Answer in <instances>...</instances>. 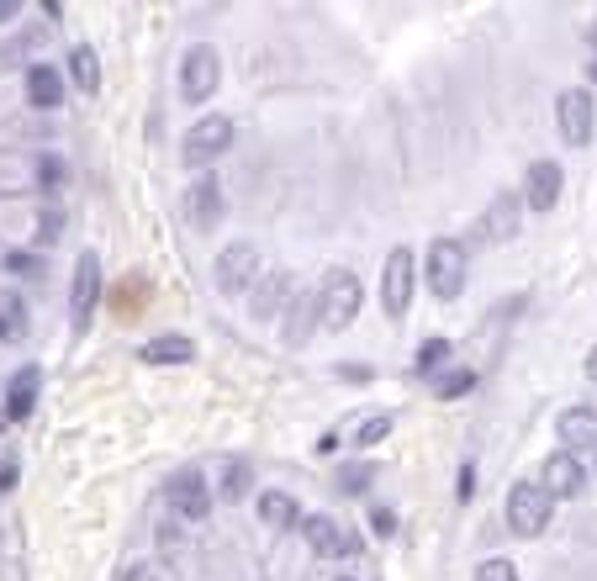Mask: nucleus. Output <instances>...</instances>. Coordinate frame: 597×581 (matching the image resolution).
Segmentation results:
<instances>
[{
	"label": "nucleus",
	"instance_id": "f03ea898",
	"mask_svg": "<svg viewBox=\"0 0 597 581\" xmlns=\"http://www.w3.org/2000/svg\"><path fill=\"white\" fill-rule=\"evenodd\" d=\"M423 275H428V291L439 302H455L465 291V243L460 238H434L423 254Z\"/></svg>",
	"mask_w": 597,
	"mask_h": 581
},
{
	"label": "nucleus",
	"instance_id": "9b49d317",
	"mask_svg": "<svg viewBox=\"0 0 597 581\" xmlns=\"http://www.w3.org/2000/svg\"><path fill=\"white\" fill-rule=\"evenodd\" d=\"M302 534H307V545L312 555H323V560H339V555H360V539H354L339 518H302Z\"/></svg>",
	"mask_w": 597,
	"mask_h": 581
},
{
	"label": "nucleus",
	"instance_id": "4be33fe9",
	"mask_svg": "<svg viewBox=\"0 0 597 581\" xmlns=\"http://www.w3.org/2000/svg\"><path fill=\"white\" fill-rule=\"evenodd\" d=\"M259 518L270 529H296V502L286 492H259Z\"/></svg>",
	"mask_w": 597,
	"mask_h": 581
},
{
	"label": "nucleus",
	"instance_id": "7ed1b4c3",
	"mask_svg": "<svg viewBox=\"0 0 597 581\" xmlns=\"http://www.w3.org/2000/svg\"><path fill=\"white\" fill-rule=\"evenodd\" d=\"M550 492L539 481H518L513 492H508V529L513 534H524V539H534V534H545L550 529Z\"/></svg>",
	"mask_w": 597,
	"mask_h": 581
},
{
	"label": "nucleus",
	"instance_id": "dca6fc26",
	"mask_svg": "<svg viewBox=\"0 0 597 581\" xmlns=\"http://www.w3.org/2000/svg\"><path fill=\"white\" fill-rule=\"evenodd\" d=\"M555 434H561V449L576 455V449H587L597 439V412L592 407H566L561 423H555Z\"/></svg>",
	"mask_w": 597,
	"mask_h": 581
},
{
	"label": "nucleus",
	"instance_id": "4c0bfd02",
	"mask_svg": "<svg viewBox=\"0 0 597 581\" xmlns=\"http://www.w3.org/2000/svg\"><path fill=\"white\" fill-rule=\"evenodd\" d=\"M344 581H349V576H344Z\"/></svg>",
	"mask_w": 597,
	"mask_h": 581
},
{
	"label": "nucleus",
	"instance_id": "c9c22d12",
	"mask_svg": "<svg viewBox=\"0 0 597 581\" xmlns=\"http://www.w3.org/2000/svg\"><path fill=\"white\" fill-rule=\"evenodd\" d=\"M587 74H592V85H597V43H592V59H587Z\"/></svg>",
	"mask_w": 597,
	"mask_h": 581
},
{
	"label": "nucleus",
	"instance_id": "f704fd0d",
	"mask_svg": "<svg viewBox=\"0 0 597 581\" xmlns=\"http://www.w3.org/2000/svg\"><path fill=\"white\" fill-rule=\"evenodd\" d=\"M6 265H11V270H22V275H27V270H32V265H37V259H32V254H22V249H16V254H11V259H6Z\"/></svg>",
	"mask_w": 597,
	"mask_h": 581
},
{
	"label": "nucleus",
	"instance_id": "a878e982",
	"mask_svg": "<svg viewBox=\"0 0 597 581\" xmlns=\"http://www.w3.org/2000/svg\"><path fill=\"white\" fill-rule=\"evenodd\" d=\"M64 159L59 154H43V159H37V185H43V191H59V185H64Z\"/></svg>",
	"mask_w": 597,
	"mask_h": 581
},
{
	"label": "nucleus",
	"instance_id": "1a4fd4ad",
	"mask_svg": "<svg viewBox=\"0 0 597 581\" xmlns=\"http://www.w3.org/2000/svg\"><path fill=\"white\" fill-rule=\"evenodd\" d=\"M254 280H259V249L244 243V238L228 243L222 259H217V286L228 296H244V291H254Z\"/></svg>",
	"mask_w": 597,
	"mask_h": 581
},
{
	"label": "nucleus",
	"instance_id": "5701e85b",
	"mask_svg": "<svg viewBox=\"0 0 597 581\" xmlns=\"http://www.w3.org/2000/svg\"><path fill=\"white\" fill-rule=\"evenodd\" d=\"M471 391H476V376H471V370H444V376H434V397H444V402L471 397Z\"/></svg>",
	"mask_w": 597,
	"mask_h": 581
},
{
	"label": "nucleus",
	"instance_id": "c85d7f7f",
	"mask_svg": "<svg viewBox=\"0 0 597 581\" xmlns=\"http://www.w3.org/2000/svg\"><path fill=\"white\" fill-rule=\"evenodd\" d=\"M59 233H64V206H43V217H37V238L53 243Z\"/></svg>",
	"mask_w": 597,
	"mask_h": 581
},
{
	"label": "nucleus",
	"instance_id": "aec40b11",
	"mask_svg": "<svg viewBox=\"0 0 597 581\" xmlns=\"http://www.w3.org/2000/svg\"><path fill=\"white\" fill-rule=\"evenodd\" d=\"M69 80L80 85L85 96H96V90H101V59H96V48H90V43L69 48Z\"/></svg>",
	"mask_w": 597,
	"mask_h": 581
},
{
	"label": "nucleus",
	"instance_id": "9d476101",
	"mask_svg": "<svg viewBox=\"0 0 597 581\" xmlns=\"http://www.w3.org/2000/svg\"><path fill=\"white\" fill-rule=\"evenodd\" d=\"M170 508L180 518H191V523L212 513V486H207V476H201L196 465H185V471L170 476Z\"/></svg>",
	"mask_w": 597,
	"mask_h": 581
},
{
	"label": "nucleus",
	"instance_id": "412c9836",
	"mask_svg": "<svg viewBox=\"0 0 597 581\" xmlns=\"http://www.w3.org/2000/svg\"><path fill=\"white\" fill-rule=\"evenodd\" d=\"M22 333H27V307L16 291H6L0 296V344H16Z\"/></svg>",
	"mask_w": 597,
	"mask_h": 581
},
{
	"label": "nucleus",
	"instance_id": "b1692460",
	"mask_svg": "<svg viewBox=\"0 0 597 581\" xmlns=\"http://www.w3.org/2000/svg\"><path fill=\"white\" fill-rule=\"evenodd\" d=\"M286 291H291V275H281V270H275V275L265 280V286L254 291V312H275V307L286 302Z\"/></svg>",
	"mask_w": 597,
	"mask_h": 581
},
{
	"label": "nucleus",
	"instance_id": "4468645a",
	"mask_svg": "<svg viewBox=\"0 0 597 581\" xmlns=\"http://www.w3.org/2000/svg\"><path fill=\"white\" fill-rule=\"evenodd\" d=\"M561 164H550V159H539L529 164V185H524V201L534 206V212H550L555 201H561Z\"/></svg>",
	"mask_w": 597,
	"mask_h": 581
},
{
	"label": "nucleus",
	"instance_id": "bb28decb",
	"mask_svg": "<svg viewBox=\"0 0 597 581\" xmlns=\"http://www.w3.org/2000/svg\"><path fill=\"white\" fill-rule=\"evenodd\" d=\"M365 486H370V465H344V471H339V492L344 497H360Z\"/></svg>",
	"mask_w": 597,
	"mask_h": 581
},
{
	"label": "nucleus",
	"instance_id": "0eeeda50",
	"mask_svg": "<svg viewBox=\"0 0 597 581\" xmlns=\"http://www.w3.org/2000/svg\"><path fill=\"white\" fill-rule=\"evenodd\" d=\"M555 117H561V138H566L571 148H587V143H592V127H597V101H592V90H582V85L561 90V101H555Z\"/></svg>",
	"mask_w": 597,
	"mask_h": 581
},
{
	"label": "nucleus",
	"instance_id": "473e14b6",
	"mask_svg": "<svg viewBox=\"0 0 597 581\" xmlns=\"http://www.w3.org/2000/svg\"><path fill=\"white\" fill-rule=\"evenodd\" d=\"M471 492H476V471H471V465H460V476H455V497L465 502Z\"/></svg>",
	"mask_w": 597,
	"mask_h": 581
},
{
	"label": "nucleus",
	"instance_id": "a211bd4d",
	"mask_svg": "<svg viewBox=\"0 0 597 581\" xmlns=\"http://www.w3.org/2000/svg\"><path fill=\"white\" fill-rule=\"evenodd\" d=\"M196 360V344L185 333H159V339L143 344V365H191Z\"/></svg>",
	"mask_w": 597,
	"mask_h": 581
},
{
	"label": "nucleus",
	"instance_id": "2eb2a0df",
	"mask_svg": "<svg viewBox=\"0 0 597 581\" xmlns=\"http://www.w3.org/2000/svg\"><path fill=\"white\" fill-rule=\"evenodd\" d=\"M37 386H43V370H37V365H27V370H16V376H11V386H6V418L11 423H27L32 418Z\"/></svg>",
	"mask_w": 597,
	"mask_h": 581
},
{
	"label": "nucleus",
	"instance_id": "cd10ccee",
	"mask_svg": "<svg viewBox=\"0 0 597 581\" xmlns=\"http://www.w3.org/2000/svg\"><path fill=\"white\" fill-rule=\"evenodd\" d=\"M386 434H391V418H386V412H376V418H365V428L354 434V444H360V449H370V444H381Z\"/></svg>",
	"mask_w": 597,
	"mask_h": 581
},
{
	"label": "nucleus",
	"instance_id": "f8f14e48",
	"mask_svg": "<svg viewBox=\"0 0 597 581\" xmlns=\"http://www.w3.org/2000/svg\"><path fill=\"white\" fill-rule=\"evenodd\" d=\"M582 481H587V465L566 455V449H555V455L539 465V486L550 492V502H561V497H576L582 492Z\"/></svg>",
	"mask_w": 597,
	"mask_h": 581
},
{
	"label": "nucleus",
	"instance_id": "f257e3e1",
	"mask_svg": "<svg viewBox=\"0 0 597 581\" xmlns=\"http://www.w3.org/2000/svg\"><path fill=\"white\" fill-rule=\"evenodd\" d=\"M317 323L323 328H349L354 317H360V302H365V286H360V275L354 270H328L323 275V286H317Z\"/></svg>",
	"mask_w": 597,
	"mask_h": 581
},
{
	"label": "nucleus",
	"instance_id": "6e6552de",
	"mask_svg": "<svg viewBox=\"0 0 597 581\" xmlns=\"http://www.w3.org/2000/svg\"><path fill=\"white\" fill-rule=\"evenodd\" d=\"M228 143H233V117L212 111V117H201L191 133H185V164H191V170H207V159H217Z\"/></svg>",
	"mask_w": 597,
	"mask_h": 581
},
{
	"label": "nucleus",
	"instance_id": "72a5a7b5",
	"mask_svg": "<svg viewBox=\"0 0 597 581\" xmlns=\"http://www.w3.org/2000/svg\"><path fill=\"white\" fill-rule=\"evenodd\" d=\"M11 486H16V460L0 465V492H11Z\"/></svg>",
	"mask_w": 597,
	"mask_h": 581
},
{
	"label": "nucleus",
	"instance_id": "e433bc0d",
	"mask_svg": "<svg viewBox=\"0 0 597 581\" xmlns=\"http://www.w3.org/2000/svg\"><path fill=\"white\" fill-rule=\"evenodd\" d=\"M587 376H592V381H597V349H592V354H587Z\"/></svg>",
	"mask_w": 597,
	"mask_h": 581
},
{
	"label": "nucleus",
	"instance_id": "20e7f679",
	"mask_svg": "<svg viewBox=\"0 0 597 581\" xmlns=\"http://www.w3.org/2000/svg\"><path fill=\"white\" fill-rule=\"evenodd\" d=\"M96 302H101V254L85 249L80 259H74V280H69V323H74V333L90 328Z\"/></svg>",
	"mask_w": 597,
	"mask_h": 581
},
{
	"label": "nucleus",
	"instance_id": "393cba45",
	"mask_svg": "<svg viewBox=\"0 0 597 581\" xmlns=\"http://www.w3.org/2000/svg\"><path fill=\"white\" fill-rule=\"evenodd\" d=\"M444 360H450V339H423L418 354H413V370H418V376H428V370H439Z\"/></svg>",
	"mask_w": 597,
	"mask_h": 581
},
{
	"label": "nucleus",
	"instance_id": "c756f323",
	"mask_svg": "<svg viewBox=\"0 0 597 581\" xmlns=\"http://www.w3.org/2000/svg\"><path fill=\"white\" fill-rule=\"evenodd\" d=\"M249 486V465H228V476H222V497H244Z\"/></svg>",
	"mask_w": 597,
	"mask_h": 581
},
{
	"label": "nucleus",
	"instance_id": "39448f33",
	"mask_svg": "<svg viewBox=\"0 0 597 581\" xmlns=\"http://www.w3.org/2000/svg\"><path fill=\"white\" fill-rule=\"evenodd\" d=\"M222 80V59H217V48L207 43H196L191 53H185V64H180V96L201 106V101H212V90Z\"/></svg>",
	"mask_w": 597,
	"mask_h": 581
},
{
	"label": "nucleus",
	"instance_id": "ddd939ff",
	"mask_svg": "<svg viewBox=\"0 0 597 581\" xmlns=\"http://www.w3.org/2000/svg\"><path fill=\"white\" fill-rule=\"evenodd\" d=\"M217 217H222V185L212 175H201L191 191H185V222H191V228H212Z\"/></svg>",
	"mask_w": 597,
	"mask_h": 581
},
{
	"label": "nucleus",
	"instance_id": "2f4dec72",
	"mask_svg": "<svg viewBox=\"0 0 597 581\" xmlns=\"http://www.w3.org/2000/svg\"><path fill=\"white\" fill-rule=\"evenodd\" d=\"M370 529H376L381 539H386V534H397V513H391V508H381V502H376V508H370Z\"/></svg>",
	"mask_w": 597,
	"mask_h": 581
},
{
	"label": "nucleus",
	"instance_id": "7c9ffc66",
	"mask_svg": "<svg viewBox=\"0 0 597 581\" xmlns=\"http://www.w3.org/2000/svg\"><path fill=\"white\" fill-rule=\"evenodd\" d=\"M476 581H518V571L508 566V560H487V566L476 571Z\"/></svg>",
	"mask_w": 597,
	"mask_h": 581
},
{
	"label": "nucleus",
	"instance_id": "6ab92c4d",
	"mask_svg": "<svg viewBox=\"0 0 597 581\" xmlns=\"http://www.w3.org/2000/svg\"><path fill=\"white\" fill-rule=\"evenodd\" d=\"M513 233H518V196H497V201L487 206V217H481L476 238L502 243V238H513Z\"/></svg>",
	"mask_w": 597,
	"mask_h": 581
},
{
	"label": "nucleus",
	"instance_id": "423d86ee",
	"mask_svg": "<svg viewBox=\"0 0 597 581\" xmlns=\"http://www.w3.org/2000/svg\"><path fill=\"white\" fill-rule=\"evenodd\" d=\"M413 249H391L386 265H381V307L386 317H407V302H413Z\"/></svg>",
	"mask_w": 597,
	"mask_h": 581
},
{
	"label": "nucleus",
	"instance_id": "f3484780",
	"mask_svg": "<svg viewBox=\"0 0 597 581\" xmlns=\"http://www.w3.org/2000/svg\"><path fill=\"white\" fill-rule=\"evenodd\" d=\"M27 101L53 111V106L64 101V74L53 69V64H27Z\"/></svg>",
	"mask_w": 597,
	"mask_h": 581
}]
</instances>
